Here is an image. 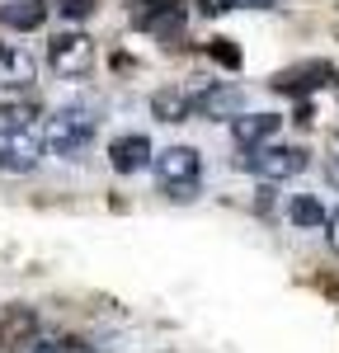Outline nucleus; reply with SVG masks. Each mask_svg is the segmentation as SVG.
<instances>
[{"label": "nucleus", "instance_id": "39448f33", "mask_svg": "<svg viewBox=\"0 0 339 353\" xmlns=\"http://www.w3.org/2000/svg\"><path fill=\"white\" fill-rule=\"evenodd\" d=\"M189 99H194V113L198 118H226V123H236L240 113H245V94H240V85L231 81H207L198 85V90H189Z\"/></svg>", "mask_w": 339, "mask_h": 353}, {"label": "nucleus", "instance_id": "f03ea898", "mask_svg": "<svg viewBox=\"0 0 339 353\" xmlns=\"http://www.w3.org/2000/svg\"><path fill=\"white\" fill-rule=\"evenodd\" d=\"M156 165V179H161V189L170 198H198V184H203V156H198L194 146H165V151H156L151 156Z\"/></svg>", "mask_w": 339, "mask_h": 353}, {"label": "nucleus", "instance_id": "9b49d317", "mask_svg": "<svg viewBox=\"0 0 339 353\" xmlns=\"http://www.w3.org/2000/svg\"><path fill=\"white\" fill-rule=\"evenodd\" d=\"M335 81V66H325V61H311V66H297V71H282L274 90L282 94H307V90H320V85Z\"/></svg>", "mask_w": 339, "mask_h": 353}, {"label": "nucleus", "instance_id": "f3484780", "mask_svg": "<svg viewBox=\"0 0 339 353\" xmlns=\"http://www.w3.org/2000/svg\"><path fill=\"white\" fill-rule=\"evenodd\" d=\"M24 353H94V349L76 334H52V339H33Z\"/></svg>", "mask_w": 339, "mask_h": 353}, {"label": "nucleus", "instance_id": "6e6552de", "mask_svg": "<svg viewBox=\"0 0 339 353\" xmlns=\"http://www.w3.org/2000/svg\"><path fill=\"white\" fill-rule=\"evenodd\" d=\"M278 128H282L278 113H240V118L231 123V137H236L240 151H259V146H269V141L278 137Z\"/></svg>", "mask_w": 339, "mask_h": 353}, {"label": "nucleus", "instance_id": "2eb2a0df", "mask_svg": "<svg viewBox=\"0 0 339 353\" xmlns=\"http://www.w3.org/2000/svg\"><path fill=\"white\" fill-rule=\"evenodd\" d=\"M38 330L33 311L28 306H5L0 311V349H14V344H28V334Z\"/></svg>", "mask_w": 339, "mask_h": 353}, {"label": "nucleus", "instance_id": "f8f14e48", "mask_svg": "<svg viewBox=\"0 0 339 353\" xmlns=\"http://www.w3.org/2000/svg\"><path fill=\"white\" fill-rule=\"evenodd\" d=\"M43 19H48V0H5L0 5V24L14 33H33V28H43Z\"/></svg>", "mask_w": 339, "mask_h": 353}, {"label": "nucleus", "instance_id": "4468645a", "mask_svg": "<svg viewBox=\"0 0 339 353\" xmlns=\"http://www.w3.org/2000/svg\"><path fill=\"white\" fill-rule=\"evenodd\" d=\"M38 99L33 94H10V99H0V132H24L33 128V118H38Z\"/></svg>", "mask_w": 339, "mask_h": 353}, {"label": "nucleus", "instance_id": "ddd939ff", "mask_svg": "<svg viewBox=\"0 0 339 353\" xmlns=\"http://www.w3.org/2000/svg\"><path fill=\"white\" fill-rule=\"evenodd\" d=\"M287 221H292V231H320V226H330V212L316 193H292L287 198Z\"/></svg>", "mask_w": 339, "mask_h": 353}, {"label": "nucleus", "instance_id": "6ab92c4d", "mask_svg": "<svg viewBox=\"0 0 339 353\" xmlns=\"http://www.w3.org/2000/svg\"><path fill=\"white\" fill-rule=\"evenodd\" d=\"M269 5H278V0H203L207 14H222V10H269Z\"/></svg>", "mask_w": 339, "mask_h": 353}, {"label": "nucleus", "instance_id": "423d86ee", "mask_svg": "<svg viewBox=\"0 0 339 353\" xmlns=\"http://www.w3.org/2000/svg\"><path fill=\"white\" fill-rule=\"evenodd\" d=\"M43 137L24 128V132H0V170L5 174H28V170H38L43 161Z\"/></svg>", "mask_w": 339, "mask_h": 353}, {"label": "nucleus", "instance_id": "7ed1b4c3", "mask_svg": "<svg viewBox=\"0 0 339 353\" xmlns=\"http://www.w3.org/2000/svg\"><path fill=\"white\" fill-rule=\"evenodd\" d=\"M240 170H250L254 179H264V184H278V179H292V174L307 170V151L302 146H287V141H269L259 151H245L240 156Z\"/></svg>", "mask_w": 339, "mask_h": 353}, {"label": "nucleus", "instance_id": "aec40b11", "mask_svg": "<svg viewBox=\"0 0 339 353\" xmlns=\"http://www.w3.org/2000/svg\"><path fill=\"white\" fill-rule=\"evenodd\" d=\"M94 10V0H61V14H71V19H81Z\"/></svg>", "mask_w": 339, "mask_h": 353}, {"label": "nucleus", "instance_id": "0eeeda50", "mask_svg": "<svg viewBox=\"0 0 339 353\" xmlns=\"http://www.w3.org/2000/svg\"><path fill=\"white\" fill-rule=\"evenodd\" d=\"M38 81V57L24 43H0V85L28 94V85Z\"/></svg>", "mask_w": 339, "mask_h": 353}, {"label": "nucleus", "instance_id": "a211bd4d", "mask_svg": "<svg viewBox=\"0 0 339 353\" xmlns=\"http://www.w3.org/2000/svg\"><path fill=\"white\" fill-rule=\"evenodd\" d=\"M207 57H212L217 66H226V71H240V48H236L231 38H212V48H207Z\"/></svg>", "mask_w": 339, "mask_h": 353}, {"label": "nucleus", "instance_id": "412c9836", "mask_svg": "<svg viewBox=\"0 0 339 353\" xmlns=\"http://www.w3.org/2000/svg\"><path fill=\"white\" fill-rule=\"evenodd\" d=\"M325 236H330V250H335V254H339V212H335V217H330V226H325Z\"/></svg>", "mask_w": 339, "mask_h": 353}, {"label": "nucleus", "instance_id": "dca6fc26", "mask_svg": "<svg viewBox=\"0 0 339 353\" xmlns=\"http://www.w3.org/2000/svg\"><path fill=\"white\" fill-rule=\"evenodd\" d=\"M151 113L161 118V123H184V118H194V99H189V90H156L151 94Z\"/></svg>", "mask_w": 339, "mask_h": 353}, {"label": "nucleus", "instance_id": "9d476101", "mask_svg": "<svg viewBox=\"0 0 339 353\" xmlns=\"http://www.w3.org/2000/svg\"><path fill=\"white\" fill-rule=\"evenodd\" d=\"M137 24L146 33H174V28H184V0H137Z\"/></svg>", "mask_w": 339, "mask_h": 353}, {"label": "nucleus", "instance_id": "1a4fd4ad", "mask_svg": "<svg viewBox=\"0 0 339 353\" xmlns=\"http://www.w3.org/2000/svg\"><path fill=\"white\" fill-rule=\"evenodd\" d=\"M109 165L118 170V174H137V170H146L151 165V141L141 132H123L109 141Z\"/></svg>", "mask_w": 339, "mask_h": 353}, {"label": "nucleus", "instance_id": "f257e3e1", "mask_svg": "<svg viewBox=\"0 0 339 353\" xmlns=\"http://www.w3.org/2000/svg\"><path fill=\"white\" fill-rule=\"evenodd\" d=\"M94 132H99V109L76 99V104L52 109V118L43 123V146L52 151L56 161H81L85 151L94 146Z\"/></svg>", "mask_w": 339, "mask_h": 353}, {"label": "nucleus", "instance_id": "20e7f679", "mask_svg": "<svg viewBox=\"0 0 339 353\" xmlns=\"http://www.w3.org/2000/svg\"><path fill=\"white\" fill-rule=\"evenodd\" d=\"M48 66H52L56 76L76 81V76H85L94 66V43L85 38L81 28H61L52 43H48Z\"/></svg>", "mask_w": 339, "mask_h": 353}]
</instances>
